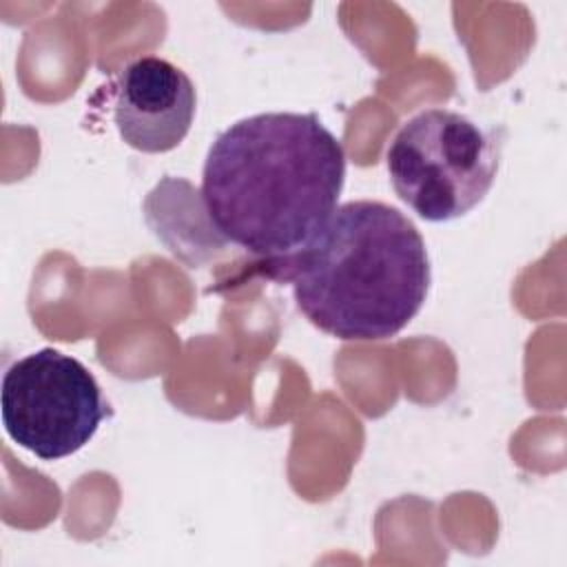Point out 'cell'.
Returning a JSON list of instances; mask_svg holds the SVG:
<instances>
[{"instance_id":"4","label":"cell","mask_w":567,"mask_h":567,"mask_svg":"<svg viewBox=\"0 0 567 567\" xmlns=\"http://www.w3.org/2000/svg\"><path fill=\"white\" fill-rule=\"evenodd\" d=\"M0 412L13 443L42 461H58L82 450L111 408L82 361L40 348L7 368Z\"/></svg>"},{"instance_id":"1","label":"cell","mask_w":567,"mask_h":567,"mask_svg":"<svg viewBox=\"0 0 567 567\" xmlns=\"http://www.w3.org/2000/svg\"><path fill=\"white\" fill-rule=\"evenodd\" d=\"M343 179V144L315 113H259L208 148L202 202L226 241L275 261L312 239Z\"/></svg>"},{"instance_id":"3","label":"cell","mask_w":567,"mask_h":567,"mask_svg":"<svg viewBox=\"0 0 567 567\" xmlns=\"http://www.w3.org/2000/svg\"><path fill=\"white\" fill-rule=\"evenodd\" d=\"M498 142L474 120L450 109L412 115L388 146L394 193L421 219L467 215L489 193L498 171Z\"/></svg>"},{"instance_id":"5","label":"cell","mask_w":567,"mask_h":567,"mask_svg":"<svg viewBox=\"0 0 567 567\" xmlns=\"http://www.w3.org/2000/svg\"><path fill=\"white\" fill-rule=\"evenodd\" d=\"M195 106L193 80L157 55L133 60L115 82L117 133L142 153H166L179 146L190 131Z\"/></svg>"},{"instance_id":"2","label":"cell","mask_w":567,"mask_h":567,"mask_svg":"<svg viewBox=\"0 0 567 567\" xmlns=\"http://www.w3.org/2000/svg\"><path fill=\"white\" fill-rule=\"evenodd\" d=\"M303 317L343 341L399 334L430 290V259L416 226L394 206L354 199L337 206L312 239L272 261Z\"/></svg>"}]
</instances>
